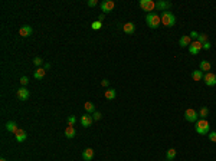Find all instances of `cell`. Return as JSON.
<instances>
[{
  "label": "cell",
  "mask_w": 216,
  "mask_h": 161,
  "mask_svg": "<svg viewBox=\"0 0 216 161\" xmlns=\"http://www.w3.org/2000/svg\"><path fill=\"white\" fill-rule=\"evenodd\" d=\"M87 5H88L89 7H94V6L98 5V2H97V0H88V3H87Z\"/></svg>",
  "instance_id": "34"
},
{
  "label": "cell",
  "mask_w": 216,
  "mask_h": 161,
  "mask_svg": "<svg viewBox=\"0 0 216 161\" xmlns=\"http://www.w3.org/2000/svg\"><path fill=\"white\" fill-rule=\"evenodd\" d=\"M203 72L200 71V69H196V71H193L192 72V78L193 80H196V82H199V80H203Z\"/></svg>",
  "instance_id": "21"
},
{
  "label": "cell",
  "mask_w": 216,
  "mask_h": 161,
  "mask_svg": "<svg viewBox=\"0 0 216 161\" xmlns=\"http://www.w3.org/2000/svg\"><path fill=\"white\" fill-rule=\"evenodd\" d=\"M122 30H124L127 35H134V32H136V26H134L133 22H127V23H124V26H122Z\"/></svg>",
  "instance_id": "12"
},
{
  "label": "cell",
  "mask_w": 216,
  "mask_h": 161,
  "mask_svg": "<svg viewBox=\"0 0 216 161\" xmlns=\"http://www.w3.org/2000/svg\"><path fill=\"white\" fill-rule=\"evenodd\" d=\"M104 17H105V14H99V16H98V20H99V22H102V20H104Z\"/></svg>",
  "instance_id": "37"
},
{
  "label": "cell",
  "mask_w": 216,
  "mask_h": 161,
  "mask_svg": "<svg viewBox=\"0 0 216 161\" xmlns=\"http://www.w3.org/2000/svg\"><path fill=\"white\" fill-rule=\"evenodd\" d=\"M146 22H147V26L151 29H157L160 26V23H161V17H160L157 13H147L146 16Z\"/></svg>",
  "instance_id": "2"
},
{
  "label": "cell",
  "mask_w": 216,
  "mask_h": 161,
  "mask_svg": "<svg viewBox=\"0 0 216 161\" xmlns=\"http://www.w3.org/2000/svg\"><path fill=\"white\" fill-rule=\"evenodd\" d=\"M200 49H203V45L199 40H193L190 43V46H189V53L190 55H197V53L200 52Z\"/></svg>",
  "instance_id": "6"
},
{
  "label": "cell",
  "mask_w": 216,
  "mask_h": 161,
  "mask_svg": "<svg viewBox=\"0 0 216 161\" xmlns=\"http://www.w3.org/2000/svg\"><path fill=\"white\" fill-rule=\"evenodd\" d=\"M75 124H76V118H75V117H74V115H69V117H68V125H71V127H74Z\"/></svg>",
  "instance_id": "28"
},
{
  "label": "cell",
  "mask_w": 216,
  "mask_h": 161,
  "mask_svg": "<svg viewBox=\"0 0 216 161\" xmlns=\"http://www.w3.org/2000/svg\"><path fill=\"white\" fill-rule=\"evenodd\" d=\"M189 36H190V39H193V40H197V38H199V33H197V32H195V30H192Z\"/></svg>",
  "instance_id": "33"
},
{
  "label": "cell",
  "mask_w": 216,
  "mask_h": 161,
  "mask_svg": "<svg viewBox=\"0 0 216 161\" xmlns=\"http://www.w3.org/2000/svg\"><path fill=\"white\" fill-rule=\"evenodd\" d=\"M174 157H176V150H174V148L167 150V152H166V158H167V161H173Z\"/></svg>",
  "instance_id": "25"
},
{
  "label": "cell",
  "mask_w": 216,
  "mask_h": 161,
  "mask_svg": "<svg viewBox=\"0 0 216 161\" xmlns=\"http://www.w3.org/2000/svg\"><path fill=\"white\" fill-rule=\"evenodd\" d=\"M199 69H200L202 72H206V73H207V72L212 69L210 62H209V61H202L200 63H199Z\"/></svg>",
  "instance_id": "17"
},
{
  "label": "cell",
  "mask_w": 216,
  "mask_h": 161,
  "mask_svg": "<svg viewBox=\"0 0 216 161\" xmlns=\"http://www.w3.org/2000/svg\"><path fill=\"white\" fill-rule=\"evenodd\" d=\"M42 58H39V56H36L35 58V59H33V63H35V65H36V66H39L40 68V65H42Z\"/></svg>",
  "instance_id": "32"
},
{
  "label": "cell",
  "mask_w": 216,
  "mask_h": 161,
  "mask_svg": "<svg viewBox=\"0 0 216 161\" xmlns=\"http://www.w3.org/2000/svg\"><path fill=\"white\" fill-rule=\"evenodd\" d=\"M26 138H28V135H26V133H25V129L19 128V129H17V133H16V141H17V142H23V141H26Z\"/></svg>",
  "instance_id": "16"
},
{
  "label": "cell",
  "mask_w": 216,
  "mask_h": 161,
  "mask_svg": "<svg viewBox=\"0 0 216 161\" xmlns=\"http://www.w3.org/2000/svg\"><path fill=\"white\" fill-rule=\"evenodd\" d=\"M212 47V45H210V42H206V43H203V49H206V51H209Z\"/></svg>",
  "instance_id": "35"
},
{
  "label": "cell",
  "mask_w": 216,
  "mask_h": 161,
  "mask_svg": "<svg viewBox=\"0 0 216 161\" xmlns=\"http://www.w3.org/2000/svg\"><path fill=\"white\" fill-rule=\"evenodd\" d=\"M195 124H196L195 129H196L197 134H200V135H207V134L210 133V125H209V122H207L206 119H197Z\"/></svg>",
  "instance_id": "1"
},
{
  "label": "cell",
  "mask_w": 216,
  "mask_h": 161,
  "mask_svg": "<svg viewBox=\"0 0 216 161\" xmlns=\"http://www.w3.org/2000/svg\"><path fill=\"white\" fill-rule=\"evenodd\" d=\"M43 68H45V69H49V68H51V63H45V66Z\"/></svg>",
  "instance_id": "38"
},
{
  "label": "cell",
  "mask_w": 216,
  "mask_h": 161,
  "mask_svg": "<svg viewBox=\"0 0 216 161\" xmlns=\"http://www.w3.org/2000/svg\"><path fill=\"white\" fill-rule=\"evenodd\" d=\"M94 122V119H92V115H82L81 117V125L84 128H88V127H91V124Z\"/></svg>",
  "instance_id": "10"
},
{
  "label": "cell",
  "mask_w": 216,
  "mask_h": 161,
  "mask_svg": "<svg viewBox=\"0 0 216 161\" xmlns=\"http://www.w3.org/2000/svg\"><path fill=\"white\" fill-rule=\"evenodd\" d=\"M207 138H209L212 142H216V131H210V133L207 134Z\"/></svg>",
  "instance_id": "29"
},
{
  "label": "cell",
  "mask_w": 216,
  "mask_h": 161,
  "mask_svg": "<svg viewBox=\"0 0 216 161\" xmlns=\"http://www.w3.org/2000/svg\"><path fill=\"white\" fill-rule=\"evenodd\" d=\"M17 98H19L20 101H26L29 98V95H30V92H29L25 86H22V88H19V91H17Z\"/></svg>",
  "instance_id": "11"
},
{
  "label": "cell",
  "mask_w": 216,
  "mask_h": 161,
  "mask_svg": "<svg viewBox=\"0 0 216 161\" xmlns=\"http://www.w3.org/2000/svg\"><path fill=\"white\" fill-rule=\"evenodd\" d=\"M140 7L144 10V12L153 13V10L156 9V3L153 0H140Z\"/></svg>",
  "instance_id": "4"
},
{
  "label": "cell",
  "mask_w": 216,
  "mask_h": 161,
  "mask_svg": "<svg viewBox=\"0 0 216 161\" xmlns=\"http://www.w3.org/2000/svg\"><path fill=\"white\" fill-rule=\"evenodd\" d=\"M174 23H176L174 14L172 12H163V14H161V24H164L167 28H172V26H174Z\"/></svg>",
  "instance_id": "3"
},
{
  "label": "cell",
  "mask_w": 216,
  "mask_h": 161,
  "mask_svg": "<svg viewBox=\"0 0 216 161\" xmlns=\"http://www.w3.org/2000/svg\"><path fill=\"white\" fill-rule=\"evenodd\" d=\"M6 129L9 131V133H17V129H19V127H17V124L14 122V121H9V122L6 124Z\"/></svg>",
  "instance_id": "18"
},
{
  "label": "cell",
  "mask_w": 216,
  "mask_h": 161,
  "mask_svg": "<svg viewBox=\"0 0 216 161\" xmlns=\"http://www.w3.org/2000/svg\"><path fill=\"white\" fill-rule=\"evenodd\" d=\"M32 28L30 26H22V28L19 29V35L20 36H23V38H28V36H30L32 35Z\"/></svg>",
  "instance_id": "15"
},
{
  "label": "cell",
  "mask_w": 216,
  "mask_h": 161,
  "mask_svg": "<svg viewBox=\"0 0 216 161\" xmlns=\"http://www.w3.org/2000/svg\"><path fill=\"white\" fill-rule=\"evenodd\" d=\"M108 84H110L108 79H102V82H101V85H102V86H108Z\"/></svg>",
  "instance_id": "36"
},
{
  "label": "cell",
  "mask_w": 216,
  "mask_h": 161,
  "mask_svg": "<svg viewBox=\"0 0 216 161\" xmlns=\"http://www.w3.org/2000/svg\"><path fill=\"white\" fill-rule=\"evenodd\" d=\"M82 158L85 161H91L94 158V150L92 148H85L84 152H82Z\"/></svg>",
  "instance_id": "14"
},
{
  "label": "cell",
  "mask_w": 216,
  "mask_h": 161,
  "mask_svg": "<svg viewBox=\"0 0 216 161\" xmlns=\"http://www.w3.org/2000/svg\"><path fill=\"white\" fill-rule=\"evenodd\" d=\"M207 115H209V108H207V107H202L200 111H199V117L202 119H206Z\"/></svg>",
  "instance_id": "24"
},
{
  "label": "cell",
  "mask_w": 216,
  "mask_h": 161,
  "mask_svg": "<svg viewBox=\"0 0 216 161\" xmlns=\"http://www.w3.org/2000/svg\"><path fill=\"white\" fill-rule=\"evenodd\" d=\"M0 161H7V160L6 158H0Z\"/></svg>",
  "instance_id": "39"
},
{
  "label": "cell",
  "mask_w": 216,
  "mask_h": 161,
  "mask_svg": "<svg viewBox=\"0 0 216 161\" xmlns=\"http://www.w3.org/2000/svg\"><path fill=\"white\" fill-rule=\"evenodd\" d=\"M172 7V3L170 2H166V0H159L156 3V9L161 10V12H167V10Z\"/></svg>",
  "instance_id": "9"
},
{
  "label": "cell",
  "mask_w": 216,
  "mask_h": 161,
  "mask_svg": "<svg viewBox=\"0 0 216 161\" xmlns=\"http://www.w3.org/2000/svg\"><path fill=\"white\" fill-rule=\"evenodd\" d=\"M28 84H29V78H28V76H22V78H20V85L26 86Z\"/></svg>",
  "instance_id": "31"
},
{
  "label": "cell",
  "mask_w": 216,
  "mask_h": 161,
  "mask_svg": "<svg viewBox=\"0 0 216 161\" xmlns=\"http://www.w3.org/2000/svg\"><path fill=\"white\" fill-rule=\"evenodd\" d=\"M114 7H115V3H114L113 0H105V2H102V3H101V10L104 12V14L110 13V12H113Z\"/></svg>",
  "instance_id": "8"
},
{
  "label": "cell",
  "mask_w": 216,
  "mask_h": 161,
  "mask_svg": "<svg viewBox=\"0 0 216 161\" xmlns=\"http://www.w3.org/2000/svg\"><path fill=\"white\" fill-rule=\"evenodd\" d=\"M45 73H46V69H45V68H38V69L35 71V73H33V78H35V79H43Z\"/></svg>",
  "instance_id": "20"
},
{
  "label": "cell",
  "mask_w": 216,
  "mask_h": 161,
  "mask_svg": "<svg viewBox=\"0 0 216 161\" xmlns=\"http://www.w3.org/2000/svg\"><path fill=\"white\" fill-rule=\"evenodd\" d=\"M101 118H102V114H101V112H97V111H95L94 114H92V119H94V121H99Z\"/></svg>",
  "instance_id": "30"
},
{
  "label": "cell",
  "mask_w": 216,
  "mask_h": 161,
  "mask_svg": "<svg viewBox=\"0 0 216 161\" xmlns=\"http://www.w3.org/2000/svg\"><path fill=\"white\" fill-rule=\"evenodd\" d=\"M84 108H85V111L88 112V114H94L95 112V105L92 104V102H85V105H84Z\"/></svg>",
  "instance_id": "23"
},
{
  "label": "cell",
  "mask_w": 216,
  "mask_h": 161,
  "mask_svg": "<svg viewBox=\"0 0 216 161\" xmlns=\"http://www.w3.org/2000/svg\"><path fill=\"white\" fill-rule=\"evenodd\" d=\"M197 117H199V112H196L193 108H189L184 111V119L189 121V122H196Z\"/></svg>",
  "instance_id": "5"
},
{
  "label": "cell",
  "mask_w": 216,
  "mask_h": 161,
  "mask_svg": "<svg viewBox=\"0 0 216 161\" xmlns=\"http://www.w3.org/2000/svg\"><path fill=\"white\" fill-rule=\"evenodd\" d=\"M76 135V131L74 127H71V125H68V127L65 128V137L66 138H75Z\"/></svg>",
  "instance_id": "19"
},
{
  "label": "cell",
  "mask_w": 216,
  "mask_h": 161,
  "mask_svg": "<svg viewBox=\"0 0 216 161\" xmlns=\"http://www.w3.org/2000/svg\"><path fill=\"white\" fill-rule=\"evenodd\" d=\"M104 96H105L108 101H111V99H114V98L117 96V91H115V89H107L105 92H104Z\"/></svg>",
  "instance_id": "22"
},
{
  "label": "cell",
  "mask_w": 216,
  "mask_h": 161,
  "mask_svg": "<svg viewBox=\"0 0 216 161\" xmlns=\"http://www.w3.org/2000/svg\"><path fill=\"white\" fill-rule=\"evenodd\" d=\"M190 43H192V39H190L189 35H184V36H182V38L179 39V45L182 47H189Z\"/></svg>",
  "instance_id": "13"
},
{
  "label": "cell",
  "mask_w": 216,
  "mask_h": 161,
  "mask_svg": "<svg viewBox=\"0 0 216 161\" xmlns=\"http://www.w3.org/2000/svg\"><path fill=\"white\" fill-rule=\"evenodd\" d=\"M91 28L94 29V30H98V29L102 28V22H99V20H95L94 23L91 24Z\"/></svg>",
  "instance_id": "26"
},
{
  "label": "cell",
  "mask_w": 216,
  "mask_h": 161,
  "mask_svg": "<svg viewBox=\"0 0 216 161\" xmlns=\"http://www.w3.org/2000/svg\"><path fill=\"white\" fill-rule=\"evenodd\" d=\"M197 40H199V42L202 43H206L207 42V35H205V33H199V38H197Z\"/></svg>",
  "instance_id": "27"
},
{
  "label": "cell",
  "mask_w": 216,
  "mask_h": 161,
  "mask_svg": "<svg viewBox=\"0 0 216 161\" xmlns=\"http://www.w3.org/2000/svg\"><path fill=\"white\" fill-rule=\"evenodd\" d=\"M203 80H205V85L207 86H215L216 85V75L212 73V72H207L203 76Z\"/></svg>",
  "instance_id": "7"
}]
</instances>
